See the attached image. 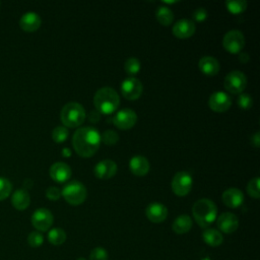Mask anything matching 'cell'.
Returning <instances> with one entry per match:
<instances>
[{
    "label": "cell",
    "instance_id": "obj_31",
    "mask_svg": "<svg viewBox=\"0 0 260 260\" xmlns=\"http://www.w3.org/2000/svg\"><path fill=\"white\" fill-rule=\"evenodd\" d=\"M27 243L32 248H39L44 243V236L41 232L34 231L27 236Z\"/></svg>",
    "mask_w": 260,
    "mask_h": 260
},
{
    "label": "cell",
    "instance_id": "obj_42",
    "mask_svg": "<svg viewBox=\"0 0 260 260\" xmlns=\"http://www.w3.org/2000/svg\"><path fill=\"white\" fill-rule=\"evenodd\" d=\"M76 260H86L84 257H79V258H77Z\"/></svg>",
    "mask_w": 260,
    "mask_h": 260
},
{
    "label": "cell",
    "instance_id": "obj_37",
    "mask_svg": "<svg viewBox=\"0 0 260 260\" xmlns=\"http://www.w3.org/2000/svg\"><path fill=\"white\" fill-rule=\"evenodd\" d=\"M207 17V10L203 7H199L193 11V18L196 21H203Z\"/></svg>",
    "mask_w": 260,
    "mask_h": 260
},
{
    "label": "cell",
    "instance_id": "obj_39",
    "mask_svg": "<svg viewBox=\"0 0 260 260\" xmlns=\"http://www.w3.org/2000/svg\"><path fill=\"white\" fill-rule=\"evenodd\" d=\"M252 144L255 146V147H259V144H260V133L257 131L255 132V134L252 136Z\"/></svg>",
    "mask_w": 260,
    "mask_h": 260
},
{
    "label": "cell",
    "instance_id": "obj_34",
    "mask_svg": "<svg viewBox=\"0 0 260 260\" xmlns=\"http://www.w3.org/2000/svg\"><path fill=\"white\" fill-rule=\"evenodd\" d=\"M237 104L241 109L247 110L250 109L253 105V99L249 93L246 92H242L239 94L238 99H237Z\"/></svg>",
    "mask_w": 260,
    "mask_h": 260
},
{
    "label": "cell",
    "instance_id": "obj_40",
    "mask_svg": "<svg viewBox=\"0 0 260 260\" xmlns=\"http://www.w3.org/2000/svg\"><path fill=\"white\" fill-rule=\"evenodd\" d=\"M239 59L241 60V62H247V61H249V55L247 54V53H241L240 55H239Z\"/></svg>",
    "mask_w": 260,
    "mask_h": 260
},
{
    "label": "cell",
    "instance_id": "obj_35",
    "mask_svg": "<svg viewBox=\"0 0 260 260\" xmlns=\"http://www.w3.org/2000/svg\"><path fill=\"white\" fill-rule=\"evenodd\" d=\"M89 260H108V252L103 247H95L89 254Z\"/></svg>",
    "mask_w": 260,
    "mask_h": 260
},
{
    "label": "cell",
    "instance_id": "obj_20",
    "mask_svg": "<svg viewBox=\"0 0 260 260\" xmlns=\"http://www.w3.org/2000/svg\"><path fill=\"white\" fill-rule=\"evenodd\" d=\"M129 169L136 176H144L149 171V161L143 155H134L129 160Z\"/></svg>",
    "mask_w": 260,
    "mask_h": 260
},
{
    "label": "cell",
    "instance_id": "obj_1",
    "mask_svg": "<svg viewBox=\"0 0 260 260\" xmlns=\"http://www.w3.org/2000/svg\"><path fill=\"white\" fill-rule=\"evenodd\" d=\"M71 142L78 155L89 157L92 156L100 147L101 134L94 127H80L74 132Z\"/></svg>",
    "mask_w": 260,
    "mask_h": 260
},
{
    "label": "cell",
    "instance_id": "obj_15",
    "mask_svg": "<svg viewBox=\"0 0 260 260\" xmlns=\"http://www.w3.org/2000/svg\"><path fill=\"white\" fill-rule=\"evenodd\" d=\"M117 170H118V167L114 160L103 159L94 166L93 172L96 178L102 180H108L117 173Z\"/></svg>",
    "mask_w": 260,
    "mask_h": 260
},
{
    "label": "cell",
    "instance_id": "obj_3",
    "mask_svg": "<svg viewBox=\"0 0 260 260\" xmlns=\"http://www.w3.org/2000/svg\"><path fill=\"white\" fill-rule=\"evenodd\" d=\"M192 214L201 228H208L217 217L215 203L207 198L197 200L192 206Z\"/></svg>",
    "mask_w": 260,
    "mask_h": 260
},
{
    "label": "cell",
    "instance_id": "obj_2",
    "mask_svg": "<svg viewBox=\"0 0 260 260\" xmlns=\"http://www.w3.org/2000/svg\"><path fill=\"white\" fill-rule=\"evenodd\" d=\"M93 104L100 114L108 115L117 110L120 105V96L114 88L104 86L95 91Z\"/></svg>",
    "mask_w": 260,
    "mask_h": 260
},
{
    "label": "cell",
    "instance_id": "obj_38",
    "mask_svg": "<svg viewBox=\"0 0 260 260\" xmlns=\"http://www.w3.org/2000/svg\"><path fill=\"white\" fill-rule=\"evenodd\" d=\"M89 121L92 122V123H96L100 119H101V114L96 111V110H93L90 112L89 114V117H88Z\"/></svg>",
    "mask_w": 260,
    "mask_h": 260
},
{
    "label": "cell",
    "instance_id": "obj_23",
    "mask_svg": "<svg viewBox=\"0 0 260 260\" xmlns=\"http://www.w3.org/2000/svg\"><path fill=\"white\" fill-rule=\"evenodd\" d=\"M11 203L14 206V208H16L18 210L25 209L28 207V205L30 203L29 194L24 189H18L12 194Z\"/></svg>",
    "mask_w": 260,
    "mask_h": 260
},
{
    "label": "cell",
    "instance_id": "obj_5",
    "mask_svg": "<svg viewBox=\"0 0 260 260\" xmlns=\"http://www.w3.org/2000/svg\"><path fill=\"white\" fill-rule=\"evenodd\" d=\"M87 190L85 186L77 181L73 180L67 183L61 190V196L71 205H79L86 199Z\"/></svg>",
    "mask_w": 260,
    "mask_h": 260
},
{
    "label": "cell",
    "instance_id": "obj_24",
    "mask_svg": "<svg viewBox=\"0 0 260 260\" xmlns=\"http://www.w3.org/2000/svg\"><path fill=\"white\" fill-rule=\"evenodd\" d=\"M202 239L207 245L211 247H217L223 241V237L221 233L218 230L212 229V228H206L202 232Z\"/></svg>",
    "mask_w": 260,
    "mask_h": 260
},
{
    "label": "cell",
    "instance_id": "obj_16",
    "mask_svg": "<svg viewBox=\"0 0 260 260\" xmlns=\"http://www.w3.org/2000/svg\"><path fill=\"white\" fill-rule=\"evenodd\" d=\"M196 30V25L193 20L182 18L176 21L173 25V34L179 39H186L191 37Z\"/></svg>",
    "mask_w": 260,
    "mask_h": 260
},
{
    "label": "cell",
    "instance_id": "obj_9",
    "mask_svg": "<svg viewBox=\"0 0 260 260\" xmlns=\"http://www.w3.org/2000/svg\"><path fill=\"white\" fill-rule=\"evenodd\" d=\"M143 90L141 81L133 76L125 78L121 83V92L122 95L130 101L137 100Z\"/></svg>",
    "mask_w": 260,
    "mask_h": 260
},
{
    "label": "cell",
    "instance_id": "obj_22",
    "mask_svg": "<svg viewBox=\"0 0 260 260\" xmlns=\"http://www.w3.org/2000/svg\"><path fill=\"white\" fill-rule=\"evenodd\" d=\"M192 224H193L192 218L188 214H181L177 216L173 221L172 229L176 234L182 235V234L188 233L191 230Z\"/></svg>",
    "mask_w": 260,
    "mask_h": 260
},
{
    "label": "cell",
    "instance_id": "obj_6",
    "mask_svg": "<svg viewBox=\"0 0 260 260\" xmlns=\"http://www.w3.org/2000/svg\"><path fill=\"white\" fill-rule=\"evenodd\" d=\"M172 190L178 196H186L192 189L193 179L192 176L185 171L175 174L172 180Z\"/></svg>",
    "mask_w": 260,
    "mask_h": 260
},
{
    "label": "cell",
    "instance_id": "obj_25",
    "mask_svg": "<svg viewBox=\"0 0 260 260\" xmlns=\"http://www.w3.org/2000/svg\"><path fill=\"white\" fill-rule=\"evenodd\" d=\"M155 17L162 25H170L174 20V13L168 6L161 5L155 9Z\"/></svg>",
    "mask_w": 260,
    "mask_h": 260
},
{
    "label": "cell",
    "instance_id": "obj_19",
    "mask_svg": "<svg viewBox=\"0 0 260 260\" xmlns=\"http://www.w3.org/2000/svg\"><path fill=\"white\" fill-rule=\"evenodd\" d=\"M41 23H42V19L40 15L32 11L24 13L19 19V26L24 31H28V32L37 30L41 26Z\"/></svg>",
    "mask_w": 260,
    "mask_h": 260
},
{
    "label": "cell",
    "instance_id": "obj_14",
    "mask_svg": "<svg viewBox=\"0 0 260 260\" xmlns=\"http://www.w3.org/2000/svg\"><path fill=\"white\" fill-rule=\"evenodd\" d=\"M217 228L220 232L232 234L237 231L239 226V219L236 214L232 212H222L216 219Z\"/></svg>",
    "mask_w": 260,
    "mask_h": 260
},
{
    "label": "cell",
    "instance_id": "obj_12",
    "mask_svg": "<svg viewBox=\"0 0 260 260\" xmlns=\"http://www.w3.org/2000/svg\"><path fill=\"white\" fill-rule=\"evenodd\" d=\"M208 106L214 112H225L232 106V98L224 91H214L209 96Z\"/></svg>",
    "mask_w": 260,
    "mask_h": 260
},
{
    "label": "cell",
    "instance_id": "obj_30",
    "mask_svg": "<svg viewBox=\"0 0 260 260\" xmlns=\"http://www.w3.org/2000/svg\"><path fill=\"white\" fill-rule=\"evenodd\" d=\"M119 140V134L114 131V130H106L102 135H101V142H104L107 145H113L117 143Z\"/></svg>",
    "mask_w": 260,
    "mask_h": 260
},
{
    "label": "cell",
    "instance_id": "obj_10",
    "mask_svg": "<svg viewBox=\"0 0 260 260\" xmlns=\"http://www.w3.org/2000/svg\"><path fill=\"white\" fill-rule=\"evenodd\" d=\"M54 217L52 212L47 208H38L31 215V224L38 232H46L53 224Z\"/></svg>",
    "mask_w": 260,
    "mask_h": 260
},
{
    "label": "cell",
    "instance_id": "obj_8",
    "mask_svg": "<svg viewBox=\"0 0 260 260\" xmlns=\"http://www.w3.org/2000/svg\"><path fill=\"white\" fill-rule=\"evenodd\" d=\"M222 45L230 53H239L245 46V37L241 30L231 29L224 35Z\"/></svg>",
    "mask_w": 260,
    "mask_h": 260
},
{
    "label": "cell",
    "instance_id": "obj_13",
    "mask_svg": "<svg viewBox=\"0 0 260 260\" xmlns=\"http://www.w3.org/2000/svg\"><path fill=\"white\" fill-rule=\"evenodd\" d=\"M146 217L154 223L164 221L168 216V208L160 202H151L145 208Z\"/></svg>",
    "mask_w": 260,
    "mask_h": 260
},
{
    "label": "cell",
    "instance_id": "obj_7",
    "mask_svg": "<svg viewBox=\"0 0 260 260\" xmlns=\"http://www.w3.org/2000/svg\"><path fill=\"white\" fill-rule=\"evenodd\" d=\"M246 85L247 77L242 71L233 70L224 77V87L231 93H242Z\"/></svg>",
    "mask_w": 260,
    "mask_h": 260
},
{
    "label": "cell",
    "instance_id": "obj_17",
    "mask_svg": "<svg viewBox=\"0 0 260 260\" xmlns=\"http://www.w3.org/2000/svg\"><path fill=\"white\" fill-rule=\"evenodd\" d=\"M49 172L51 178L59 183L66 182L71 177V168L63 161L54 162L51 166Z\"/></svg>",
    "mask_w": 260,
    "mask_h": 260
},
{
    "label": "cell",
    "instance_id": "obj_36",
    "mask_svg": "<svg viewBox=\"0 0 260 260\" xmlns=\"http://www.w3.org/2000/svg\"><path fill=\"white\" fill-rule=\"evenodd\" d=\"M46 196L51 200H58L61 197V190L58 187L51 186L46 190Z\"/></svg>",
    "mask_w": 260,
    "mask_h": 260
},
{
    "label": "cell",
    "instance_id": "obj_27",
    "mask_svg": "<svg viewBox=\"0 0 260 260\" xmlns=\"http://www.w3.org/2000/svg\"><path fill=\"white\" fill-rule=\"evenodd\" d=\"M247 5L248 3L246 0H226L225 1L226 9L234 14H238L245 11L247 8Z\"/></svg>",
    "mask_w": 260,
    "mask_h": 260
},
{
    "label": "cell",
    "instance_id": "obj_11",
    "mask_svg": "<svg viewBox=\"0 0 260 260\" xmlns=\"http://www.w3.org/2000/svg\"><path fill=\"white\" fill-rule=\"evenodd\" d=\"M137 121L136 113L129 108H124L118 111L113 117L114 125L122 130H127L132 128Z\"/></svg>",
    "mask_w": 260,
    "mask_h": 260
},
{
    "label": "cell",
    "instance_id": "obj_29",
    "mask_svg": "<svg viewBox=\"0 0 260 260\" xmlns=\"http://www.w3.org/2000/svg\"><path fill=\"white\" fill-rule=\"evenodd\" d=\"M69 131L65 126H57L52 131V138L55 142L61 143L67 139Z\"/></svg>",
    "mask_w": 260,
    "mask_h": 260
},
{
    "label": "cell",
    "instance_id": "obj_32",
    "mask_svg": "<svg viewBox=\"0 0 260 260\" xmlns=\"http://www.w3.org/2000/svg\"><path fill=\"white\" fill-rule=\"evenodd\" d=\"M12 190L11 183L3 177H0V201L6 199Z\"/></svg>",
    "mask_w": 260,
    "mask_h": 260
},
{
    "label": "cell",
    "instance_id": "obj_4",
    "mask_svg": "<svg viewBox=\"0 0 260 260\" xmlns=\"http://www.w3.org/2000/svg\"><path fill=\"white\" fill-rule=\"evenodd\" d=\"M85 116L86 113L84 108L76 102L67 103L65 106H63L60 113L62 123L65 125V127L70 128L80 126L84 122Z\"/></svg>",
    "mask_w": 260,
    "mask_h": 260
},
{
    "label": "cell",
    "instance_id": "obj_28",
    "mask_svg": "<svg viewBox=\"0 0 260 260\" xmlns=\"http://www.w3.org/2000/svg\"><path fill=\"white\" fill-rule=\"evenodd\" d=\"M124 68H125V71L129 75H135L139 72V70L141 68V64H140V61L136 57H129L125 61Z\"/></svg>",
    "mask_w": 260,
    "mask_h": 260
},
{
    "label": "cell",
    "instance_id": "obj_41",
    "mask_svg": "<svg viewBox=\"0 0 260 260\" xmlns=\"http://www.w3.org/2000/svg\"><path fill=\"white\" fill-rule=\"evenodd\" d=\"M62 153H63L64 156H69L71 154V151H70L69 148H63L62 149Z\"/></svg>",
    "mask_w": 260,
    "mask_h": 260
},
{
    "label": "cell",
    "instance_id": "obj_21",
    "mask_svg": "<svg viewBox=\"0 0 260 260\" xmlns=\"http://www.w3.org/2000/svg\"><path fill=\"white\" fill-rule=\"evenodd\" d=\"M199 69L206 75H215L219 71V62L212 56H203L198 62Z\"/></svg>",
    "mask_w": 260,
    "mask_h": 260
},
{
    "label": "cell",
    "instance_id": "obj_26",
    "mask_svg": "<svg viewBox=\"0 0 260 260\" xmlns=\"http://www.w3.org/2000/svg\"><path fill=\"white\" fill-rule=\"evenodd\" d=\"M66 237L65 231L61 228H54L48 233V241L54 246L62 245L66 241Z\"/></svg>",
    "mask_w": 260,
    "mask_h": 260
},
{
    "label": "cell",
    "instance_id": "obj_18",
    "mask_svg": "<svg viewBox=\"0 0 260 260\" xmlns=\"http://www.w3.org/2000/svg\"><path fill=\"white\" fill-rule=\"evenodd\" d=\"M222 201L228 207L237 208L244 202V194L238 188H228L222 193Z\"/></svg>",
    "mask_w": 260,
    "mask_h": 260
},
{
    "label": "cell",
    "instance_id": "obj_33",
    "mask_svg": "<svg viewBox=\"0 0 260 260\" xmlns=\"http://www.w3.org/2000/svg\"><path fill=\"white\" fill-rule=\"evenodd\" d=\"M247 192L251 197L256 199L259 198V177H255L252 180H250V182L247 185Z\"/></svg>",
    "mask_w": 260,
    "mask_h": 260
}]
</instances>
